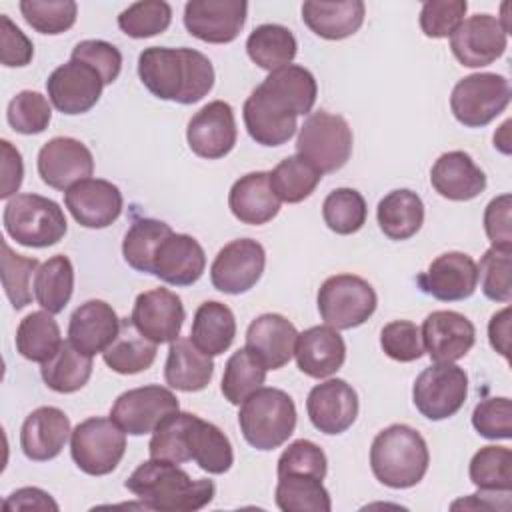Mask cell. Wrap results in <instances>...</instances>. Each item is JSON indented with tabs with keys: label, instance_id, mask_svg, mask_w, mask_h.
Here are the masks:
<instances>
[{
	"label": "cell",
	"instance_id": "6da1fadb",
	"mask_svg": "<svg viewBox=\"0 0 512 512\" xmlns=\"http://www.w3.org/2000/svg\"><path fill=\"white\" fill-rule=\"evenodd\" d=\"M138 76L150 94L178 104H194L214 86L212 62L194 48H144Z\"/></svg>",
	"mask_w": 512,
	"mask_h": 512
},
{
	"label": "cell",
	"instance_id": "7a4b0ae2",
	"mask_svg": "<svg viewBox=\"0 0 512 512\" xmlns=\"http://www.w3.org/2000/svg\"><path fill=\"white\" fill-rule=\"evenodd\" d=\"M144 508L160 512H194L208 506L216 486L208 478H192L178 464L150 458L124 484Z\"/></svg>",
	"mask_w": 512,
	"mask_h": 512
},
{
	"label": "cell",
	"instance_id": "3957f363",
	"mask_svg": "<svg viewBox=\"0 0 512 512\" xmlns=\"http://www.w3.org/2000/svg\"><path fill=\"white\" fill-rule=\"evenodd\" d=\"M430 464L426 440L408 424H392L376 434L370 446V468L388 488L416 486Z\"/></svg>",
	"mask_w": 512,
	"mask_h": 512
},
{
	"label": "cell",
	"instance_id": "277c9868",
	"mask_svg": "<svg viewBox=\"0 0 512 512\" xmlns=\"http://www.w3.org/2000/svg\"><path fill=\"white\" fill-rule=\"evenodd\" d=\"M238 424L244 440L256 450L282 446L296 428L294 400L280 388H258L242 404Z\"/></svg>",
	"mask_w": 512,
	"mask_h": 512
},
{
	"label": "cell",
	"instance_id": "5b68a950",
	"mask_svg": "<svg viewBox=\"0 0 512 512\" xmlns=\"http://www.w3.org/2000/svg\"><path fill=\"white\" fill-rule=\"evenodd\" d=\"M4 230L18 244L28 248H48L58 244L68 222L64 210L40 194H16L4 206Z\"/></svg>",
	"mask_w": 512,
	"mask_h": 512
},
{
	"label": "cell",
	"instance_id": "8992f818",
	"mask_svg": "<svg viewBox=\"0 0 512 512\" xmlns=\"http://www.w3.org/2000/svg\"><path fill=\"white\" fill-rule=\"evenodd\" d=\"M320 318L336 328L350 330L364 324L378 306V296L368 280L356 274H336L322 282L316 296Z\"/></svg>",
	"mask_w": 512,
	"mask_h": 512
},
{
	"label": "cell",
	"instance_id": "52a82bcc",
	"mask_svg": "<svg viewBox=\"0 0 512 512\" xmlns=\"http://www.w3.org/2000/svg\"><path fill=\"white\" fill-rule=\"evenodd\" d=\"M352 130L348 122L326 110L308 114L296 140L298 156L316 166L322 174L340 170L352 154Z\"/></svg>",
	"mask_w": 512,
	"mask_h": 512
},
{
	"label": "cell",
	"instance_id": "ba28073f",
	"mask_svg": "<svg viewBox=\"0 0 512 512\" xmlns=\"http://www.w3.org/2000/svg\"><path fill=\"white\" fill-rule=\"evenodd\" d=\"M510 82L496 72H476L456 82L450 94L454 118L468 128H482L510 104Z\"/></svg>",
	"mask_w": 512,
	"mask_h": 512
},
{
	"label": "cell",
	"instance_id": "9c48e42d",
	"mask_svg": "<svg viewBox=\"0 0 512 512\" xmlns=\"http://www.w3.org/2000/svg\"><path fill=\"white\" fill-rule=\"evenodd\" d=\"M124 452L126 432L112 418H86L70 434L72 460L90 476H106L116 470Z\"/></svg>",
	"mask_w": 512,
	"mask_h": 512
},
{
	"label": "cell",
	"instance_id": "30bf717a",
	"mask_svg": "<svg viewBox=\"0 0 512 512\" xmlns=\"http://www.w3.org/2000/svg\"><path fill=\"white\" fill-rule=\"evenodd\" d=\"M250 138L262 146H282L296 132V106L264 80L246 98L242 108Z\"/></svg>",
	"mask_w": 512,
	"mask_h": 512
},
{
	"label": "cell",
	"instance_id": "8fae6325",
	"mask_svg": "<svg viewBox=\"0 0 512 512\" xmlns=\"http://www.w3.org/2000/svg\"><path fill=\"white\" fill-rule=\"evenodd\" d=\"M468 374L452 364H432L424 368L412 386V402L428 420H446L454 416L466 402Z\"/></svg>",
	"mask_w": 512,
	"mask_h": 512
},
{
	"label": "cell",
	"instance_id": "7c38bea8",
	"mask_svg": "<svg viewBox=\"0 0 512 512\" xmlns=\"http://www.w3.org/2000/svg\"><path fill=\"white\" fill-rule=\"evenodd\" d=\"M176 410H180V404L170 388L148 384L122 392L110 408V418L126 434L144 436L154 432L156 426Z\"/></svg>",
	"mask_w": 512,
	"mask_h": 512
},
{
	"label": "cell",
	"instance_id": "4fadbf2b",
	"mask_svg": "<svg viewBox=\"0 0 512 512\" xmlns=\"http://www.w3.org/2000/svg\"><path fill=\"white\" fill-rule=\"evenodd\" d=\"M266 266V252L252 238H238L218 250L212 266V286L224 294L248 292L260 280Z\"/></svg>",
	"mask_w": 512,
	"mask_h": 512
},
{
	"label": "cell",
	"instance_id": "5bb4252c",
	"mask_svg": "<svg viewBox=\"0 0 512 512\" xmlns=\"http://www.w3.org/2000/svg\"><path fill=\"white\" fill-rule=\"evenodd\" d=\"M508 46V32L498 16L474 14L460 22L450 36V50L462 66L482 68L498 60Z\"/></svg>",
	"mask_w": 512,
	"mask_h": 512
},
{
	"label": "cell",
	"instance_id": "9a60e30c",
	"mask_svg": "<svg viewBox=\"0 0 512 512\" xmlns=\"http://www.w3.org/2000/svg\"><path fill=\"white\" fill-rule=\"evenodd\" d=\"M246 12L244 0H190L184 6V26L202 42L228 44L244 28Z\"/></svg>",
	"mask_w": 512,
	"mask_h": 512
},
{
	"label": "cell",
	"instance_id": "2e32d148",
	"mask_svg": "<svg viewBox=\"0 0 512 512\" xmlns=\"http://www.w3.org/2000/svg\"><path fill=\"white\" fill-rule=\"evenodd\" d=\"M104 82L100 74L78 60L58 66L46 80L52 106L62 114H84L96 106L102 96Z\"/></svg>",
	"mask_w": 512,
	"mask_h": 512
},
{
	"label": "cell",
	"instance_id": "e0dca14e",
	"mask_svg": "<svg viewBox=\"0 0 512 512\" xmlns=\"http://www.w3.org/2000/svg\"><path fill=\"white\" fill-rule=\"evenodd\" d=\"M238 138L232 106L212 100L202 106L188 122L186 140L190 150L206 160H218L232 152Z\"/></svg>",
	"mask_w": 512,
	"mask_h": 512
},
{
	"label": "cell",
	"instance_id": "ac0fdd59",
	"mask_svg": "<svg viewBox=\"0 0 512 512\" xmlns=\"http://www.w3.org/2000/svg\"><path fill=\"white\" fill-rule=\"evenodd\" d=\"M38 174L42 182L54 190H68L72 184L90 178L94 158L86 144L70 136L48 140L38 152Z\"/></svg>",
	"mask_w": 512,
	"mask_h": 512
},
{
	"label": "cell",
	"instance_id": "d6986e66",
	"mask_svg": "<svg viewBox=\"0 0 512 512\" xmlns=\"http://www.w3.org/2000/svg\"><path fill=\"white\" fill-rule=\"evenodd\" d=\"M132 322L154 344H170L178 338L186 312L180 296L168 288H152L136 296Z\"/></svg>",
	"mask_w": 512,
	"mask_h": 512
},
{
	"label": "cell",
	"instance_id": "ffe728a7",
	"mask_svg": "<svg viewBox=\"0 0 512 512\" xmlns=\"http://www.w3.org/2000/svg\"><path fill=\"white\" fill-rule=\"evenodd\" d=\"M306 412L312 426L322 434H342L358 416V394L346 380L330 378L310 390Z\"/></svg>",
	"mask_w": 512,
	"mask_h": 512
},
{
	"label": "cell",
	"instance_id": "44dd1931",
	"mask_svg": "<svg viewBox=\"0 0 512 512\" xmlns=\"http://www.w3.org/2000/svg\"><path fill=\"white\" fill-rule=\"evenodd\" d=\"M64 204L84 228H106L122 214L124 198L116 184L102 178H84L64 192Z\"/></svg>",
	"mask_w": 512,
	"mask_h": 512
},
{
	"label": "cell",
	"instance_id": "7402d4cb",
	"mask_svg": "<svg viewBox=\"0 0 512 512\" xmlns=\"http://www.w3.org/2000/svg\"><path fill=\"white\" fill-rule=\"evenodd\" d=\"M424 352L440 364L464 358L476 342L474 324L460 312L436 310L426 316L420 328Z\"/></svg>",
	"mask_w": 512,
	"mask_h": 512
},
{
	"label": "cell",
	"instance_id": "603a6c76",
	"mask_svg": "<svg viewBox=\"0 0 512 512\" xmlns=\"http://www.w3.org/2000/svg\"><path fill=\"white\" fill-rule=\"evenodd\" d=\"M422 292L442 302L466 300L478 286V268L464 252H444L436 256L428 270L416 278Z\"/></svg>",
	"mask_w": 512,
	"mask_h": 512
},
{
	"label": "cell",
	"instance_id": "cb8c5ba5",
	"mask_svg": "<svg viewBox=\"0 0 512 512\" xmlns=\"http://www.w3.org/2000/svg\"><path fill=\"white\" fill-rule=\"evenodd\" d=\"M206 268L200 242L188 234H168L152 258V274L170 286H192Z\"/></svg>",
	"mask_w": 512,
	"mask_h": 512
},
{
	"label": "cell",
	"instance_id": "d4e9b609",
	"mask_svg": "<svg viewBox=\"0 0 512 512\" xmlns=\"http://www.w3.org/2000/svg\"><path fill=\"white\" fill-rule=\"evenodd\" d=\"M298 330L282 314H262L254 318L246 330V348L266 366V370H278L286 366L296 348Z\"/></svg>",
	"mask_w": 512,
	"mask_h": 512
},
{
	"label": "cell",
	"instance_id": "484cf974",
	"mask_svg": "<svg viewBox=\"0 0 512 512\" xmlns=\"http://www.w3.org/2000/svg\"><path fill=\"white\" fill-rule=\"evenodd\" d=\"M432 188L448 200L466 202L486 188L484 170L464 150H450L438 156L430 170Z\"/></svg>",
	"mask_w": 512,
	"mask_h": 512
},
{
	"label": "cell",
	"instance_id": "4316f807",
	"mask_svg": "<svg viewBox=\"0 0 512 512\" xmlns=\"http://www.w3.org/2000/svg\"><path fill=\"white\" fill-rule=\"evenodd\" d=\"M70 434V420L60 408L40 406L26 416L20 428V446L26 458L46 462L62 452Z\"/></svg>",
	"mask_w": 512,
	"mask_h": 512
},
{
	"label": "cell",
	"instance_id": "83f0119b",
	"mask_svg": "<svg viewBox=\"0 0 512 512\" xmlns=\"http://www.w3.org/2000/svg\"><path fill=\"white\" fill-rule=\"evenodd\" d=\"M294 358L302 374L310 378H328L336 374L346 360V344L332 326H312L298 334Z\"/></svg>",
	"mask_w": 512,
	"mask_h": 512
},
{
	"label": "cell",
	"instance_id": "f1b7e54d",
	"mask_svg": "<svg viewBox=\"0 0 512 512\" xmlns=\"http://www.w3.org/2000/svg\"><path fill=\"white\" fill-rule=\"evenodd\" d=\"M120 330V318L104 300H88L80 304L68 322V340L84 354L104 352Z\"/></svg>",
	"mask_w": 512,
	"mask_h": 512
},
{
	"label": "cell",
	"instance_id": "f546056e",
	"mask_svg": "<svg viewBox=\"0 0 512 512\" xmlns=\"http://www.w3.org/2000/svg\"><path fill=\"white\" fill-rule=\"evenodd\" d=\"M228 206L242 224L260 226L270 222L280 212V200L270 186V172L240 176L228 192Z\"/></svg>",
	"mask_w": 512,
	"mask_h": 512
},
{
	"label": "cell",
	"instance_id": "4dcf8cb0",
	"mask_svg": "<svg viewBox=\"0 0 512 512\" xmlns=\"http://www.w3.org/2000/svg\"><path fill=\"white\" fill-rule=\"evenodd\" d=\"M364 14L366 6L362 0H308L302 4L304 24L324 40H344L356 34L364 22Z\"/></svg>",
	"mask_w": 512,
	"mask_h": 512
},
{
	"label": "cell",
	"instance_id": "1f68e13d",
	"mask_svg": "<svg viewBox=\"0 0 512 512\" xmlns=\"http://www.w3.org/2000/svg\"><path fill=\"white\" fill-rule=\"evenodd\" d=\"M212 374V356L196 348L190 338H176L170 342L164 364V380L170 388L180 392H200L210 384Z\"/></svg>",
	"mask_w": 512,
	"mask_h": 512
},
{
	"label": "cell",
	"instance_id": "d6a6232c",
	"mask_svg": "<svg viewBox=\"0 0 512 512\" xmlns=\"http://www.w3.org/2000/svg\"><path fill=\"white\" fill-rule=\"evenodd\" d=\"M186 450L190 460L208 474H224L234 464V452L228 436L216 424L202 420L192 412L186 424Z\"/></svg>",
	"mask_w": 512,
	"mask_h": 512
},
{
	"label": "cell",
	"instance_id": "836d02e7",
	"mask_svg": "<svg viewBox=\"0 0 512 512\" xmlns=\"http://www.w3.org/2000/svg\"><path fill=\"white\" fill-rule=\"evenodd\" d=\"M234 336H236V318L226 304L218 300H208L196 308L190 340L204 354L208 356L224 354L232 346Z\"/></svg>",
	"mask_w": 512,
	"mask_h": 512
},
{
	"label": "cell",
	"instance_id": "e575fe53",
	"mask_svg": "<svg viewBox=\"0 0 512 512\" xmlns=\"http://www.w3.org/2000/svg\"><path fill=\"white\" fill-rule=\"evenodd\" d=\"M376 220L390 240H408L424 224V202L408 188L392 190L378 202Z\"/></svg>",
	"mask_w": 512,
	"mask_h": 512
},
{
	"label": "cell",
	"instance_id": "d590c367",
	"mask_svg": "<svg viewBox=\"0 0 512 512\" xmlns=\"http://www.w3.org/2000/svg\"><path fill=\"white\" fill-rule=\"evenodd\" d=\"M106 366L118 374H138L156 360V344L134 326L132 318H120V330L114 342L102 352Z\"/></svg>",
	"mask_w": 512,
	"mask_h": 512
},
{
	"label": "cell",
	"instance_id": "8d00e7d4",
	"mask_svg": "<svg viewBox=\"0 0 512 512\" xmlns=\"http://www.w3.org/2000/svg\"><path fill=\"white\" fill-rule=\"evenodd\" d=\"M40 374L44 384L58 394L78 392L92 376V356L80 352L70 340H66L50 360L42 362Z\"/></svg>",
	"mask_w": 512,
	"mask_h": 512
},
{
	"label": "cell",
	"instance_id": "74e56055",
	"mask_svg": "<svg viewBox=\"0 0 512 512\" xmlns=\"http://www.w3.org/2000/svg\"><path fill=\"white\" fill-rule=\"evenodd\" d=\"M296 50L298 44L292 30L282 24H260L246 40L248 58L268 72L288 66L294 60Z\"/></svg>",
	"mask_w": 512,
	"mask_h": 512
},
{
	"label": "cell",
	"instance_id": "f35d334b",
	"mask_svg": "<svg viewBox=\"0 0 512 512\" xmlns=\"http://www.w3.org/2000/svg\"><path fill=\"white\" fill-rule=\"evenodd\" d=\"M74 290V268L68 256L56 254L42 262L34 274V298L50 314L66 308Z\"/></svg>",
	"mask_w": 512,
	"mask_h": 512
},
{
	"label": "cell",
	"instance_id": "ab89813d",
	"mask_svg": "<svg viewBox=\"0 0 512 512\" xmlns=\"http://www.w3.org/2000/svg\"><path fill=\"white\" fill-rule=\"evenodd\" d=\"M276 506L284 512H330L332 500L322 478L312 474L278 476L274 490Z\"/></svg>",
	"mask_w": 512,
	"mask_h": 512
},
{
	"label": "cell",
	"instance_id": "60d3db41",
	"mask_svg": "<svg viewBox=\"0 0 512 512\" xmlns=\"http://www.w3.org/2000/svg\"><path fill=\"white\" fill-rule=\"evenodd\" d=\"M60 326L50 312L38 310L24 316L16 330V350L30 362H46L60 348Z\"/></svg>",
	"mask_w": 512,
	"mask_h": 512
},
{
	"label": "cell",
	"instance_id": "b9f144b4",
	"mask_svg": "<svg viewBox=\"0 0 512 512\" xmlns=\"http://www.w3.org/2000/svg\"><path fill=\"white\" fill-rule=\"evenodd\" d=\"M322 180V172L302 156L280 160L270 172V186L280 202L298 204L306 200Z\"/></svg>",
	"mask_w": 512,
	"mask_h": 512
},
{
	"label": "cell",
	"instance_id": "7bdbcfd3",
	"mask_svg": "<svg viewBox=\"0 0 512 512\" xmlns=\"http://www.w3.org/2000/svg\"><path fill=\"white\" fill-rule=\"evenodd\" d=\"M264 382L266 366L244 346L228 358L220 390L230 404L240 406L252 392L262 388Z\"/></svg>",
	"mask_w": 512,
	"mask_h": 512
},
{
	"label": "cell",
	"instance_id": "ee69618b",
	"mask_svg": "<svg viewBox=\"0 0 512 512\" xmlns=\"http://www.w3.org/2000/svg\"><path fill=\"white\" fill-rule=\"evenodd\" d=\"M174 230L156 218L134 220L122 240V256L126 264L138 272L152 274V258L158 244Z\"/></svg>",
	"mask_w": 512,
	"mask_h": 512
},
{
	"label": "cell",
	"instance_id": "f6af8a7d",
	"mask_svg": "<svg viewBox=\"0 0 512 512\" xmlns=\"http://www.w3.org/2000/svg\"><path fill=\"white\" fill-rule=\"evenodd\" d=\"M470 480L480 490L510 492L512 490V452L506 446L480 448L468 468Z\"/></svg>",
	"mask_w": 512,
	"mask_h": 512
},
{
	"label": "cell",
	"instance_id": "bcb514c9",
	"mask_svg": "<svg viewBox=\"0 0 512 512\" xmlns=\"http://www.w3.org/2000/svg\"><path fill=\"white\" fill-rule=\"evenodd\" d=\"M366 216V200L354 188H336L322 202L324 224L340 236L358 232L366 224Z\"/></svg>",
	"mask_w": 512,
	"mask_h": 512
},
{
	"label": "cell",
	"instance_id": "7dc6e473",
	"mask_svg": "<svg viewBox=\"0 0 512 512\" xmlns=\"http://www.w3.org/2000/svg\"><path fill=\"white\" fill-rule=\"evenodd\" d=\"M172 22V8L164 0L134 2L118 14V28L130 38H150L162 34Z\"/></svg>",
	"mask_w": 512,
	"mask_h": 512
},
{
	"label": "cell",
	"instance_id": "c3c4849f",
	"mask_svg": "<svg viewBox=\"0 0 512 512\" xmlns=\"http://www.w3.org/2000/svg\"><path fill=\"white\" fill-rule=\"evenodd\" d=\"M264 82L286 96L298 110V114H308L314 108L318 96V84L314 74L298 64H288L272 70Z\"/></svg>",
	"mask_w": 512,
	"mask_h": 512
},
{
	"label": "cell",
	"instance_id": "681fc988",
	"mask_svg": "<svg viewBox=\"0 0 512 512\" xmlns=\"http://www.w3.org/2000/svg\"><path fill=\"white\" fill-rule=\"evenodd\" d=\"M24 20L40 34H62L76 22L78 6L72 0H22Z\"/></svg>",
	"mask_w": 512,
	"mask_h": 512
},
{
	"label": "cell",
	"instance_id": "f907efd6",
	"mask_svg": "<svg viewBox=\"0 0 512 512\" xmlns=\"http://www.w3.org/2000/svg\"><path fill=\"white\" fill-rule=\"evenodd\" d=\"M36 258L16 254L8 242H2V288L14 310H22L32 302L30 278L38 270Z\"/></svg>",
	"mask_w": 512,
	"mask_h": 512
},
{
	"label": "cell",
	"instance_id": "816d5d0a",
	"mask_svg": "<svg viewBox=\"0 0 512 512\" xmlns=\"http://www.w3.org/2000/svg\"><path fill=\"white\" fill-rule=\"evenodd\" d=\"M478 280L484 296L494 302L512 300V250L490 246L480 258Z\"/></svg>",
	"mask_w": 512,
	"mask_h": 512
},
{
	"label": "cell",
	"instance_id": "f5cc1de1",
	"mask_svg": "<svg viewBox=\"0 0 512 512\" xmlns=\"http://www.w3.org/2000/svg\"><path fill=\"white\" fill-rule=\"evenodd\" d=\"M188 416H190V412L176 410L156 426V430L152 432L150 444H148L150 458L168 460L174 464L190 462V456L186 450Z\"/></svg>",
	"mask_w": 512,
	"mask_h": 512
},
{
	"label": "cell",
	"instance_id": "db71d44e",
	"mask_svg": "<svg viewBox=\"0 0 512 512\" xmlns=\"http://www.w3.org/2000/svg\"><path fill=\"white\" fill-rule=\"evenodd\" d=\"M6 118H8V124L18 134L30 136V134H40L48 128L52 110L46 96L34 90H22L10 100Z\"/></svg>",
	"mask_w": 512,
	"mask_h": 512
},
{
	"label": "cell",
	"instance_id": "11a10c76",
	"mask_svg": "<svg viewBox=\"0 0 512 512\" xmlns=\"http://www.w3.org/2000/svg\"><path fill=\"white\" fill-rule=\"evenodd\" d=\"M380 346L396 362H414L424 354L420 328L410 320L388 322L380 332Z\"/></svg>",
	"mask_w": 512,
	"mask_h": 512
},
{
	"label": "cell",
	"instance_id": "9f6ffc18",
	"mask_svg": "<svg viewBox=\"0 0 512 512\" xmlns=\"http://www.w3.org/2000/svg\"><path fill=\"white\" fill-rule=\"evenodd\" d=\"M474 430L488 440L512 438V402L506 396L486 398L472 412Z\"/></svg>",
	"mask_w": 512,
	"mask_h": 512
},
{
	"label": "cell",
	"instance_id": "6f0895ef",
	"mask_svg": "<svg viewBox=\"0 0 512 512\" xmlns=\"http://www.w3.org/2000/svg\"><path fill=\"white\" fill-rule=\"evenodd\" d=\"M466 0H432L420 8V28L428 38H448L464 20Z\"/></svg>",
	"mask_w": 512,
	"mask_h": 512
},
{
	"label": "cell",
	"instance_id": "680465c9",
	"mask_svg": "<svg viewBox=\"0 0 512 512\" xmlns=\"http://www.w3.org/2000/svg\"><path fill=\"white\" fill-rule=\"evenodd\" d=\"M328 460L324 450L312 440H296L278 458V476L284 474H312L324 480Z\"/></svg>",
	"mask_w": 512,
	"mask_h": 512
},
{
	"label": "cell",
	"instance_id": "91938a15",
	"mask_svg": "<svg viewBox=\"0 0 512 512\" xmlns=\"http://www.w3.org/2000/svg\"><path fill=\"white\" fill-rule=\"evenodd\" d=\"M70 58L92 66L100 74L104 86L112 84L122 70L120 50L106 40H82L72 48Z\"/></svg>",
	"mask_w": 512,
	"mask_h": 512
},
{
	"label": "cell",
	"instance_id": "94428289",
	"mask_svg": "<svg viewBox=\"0 0 512 512\" xmlns=\"http://www.w3.org/2000/svg\"><path fill=\"white\" fill-rule=\"evenodd\" d=\"M512 196L500 194L492 198L484 210V232L494 248L512 250Z\"/></svg>",
	"mask_w": 512,
	"mask_h": 512
},
{
	"label": "cell",
	"instance_id": "6125c7cd",
	"mask_svg": "<svg viewBox=\"0 0 512 512\" xmlns=\"http://www.w3.org/2000/svg\"><path fill=\"white\" fill-rule=\"evenodd\" d=\"M34 56L32 40L6 16L0 14V60L8 68L26 66Z\"/></svg>",
	"mask_w": 512,
	"mask_h": 512
},
{
	"label": "cell",
	"instance_id": "be15d7a7",
	"mask_svg": "<svg viewBox=\"0 0 512 512\" xmlns=\"http://www.w3.org/2000/svg\"><path fill=\"white\" fill-rule=\"evenodd\" d=\"M2 184H0V198H10L18 192L24 176V164L20 152L8 142L2 140Z\"/></svg>",
	"mask_w": 512,
	"mask_h": 512
},
{
	"label": "cell",
	"instance_id": "e7e4bbea",
	"mask_svg": "<svg viewBox=\"0 0 512 512\" xmlns=\"http://www.w3.org/2000/svg\"><path fill=\"white\" fill-rule=\"evenodd\" d=\"M4 510H52L58 512V504L50 498L48 492L26 486L14 490L6 500H4Z\"/></svg>",
	"mask_w": 512,
	"mask_h": 512
},
{
	"label": "cell",
	"instance_id": "03108f58",
	"mask_svg": "<svg viewBox=\"0 0 512 512\" xmlns=\"http://www.w3.org/2000/svg\"><path fill=\"white\" fill-rule=\"evenodd\" d=\"M488 338H490V346L498 354L508 358V352H510V308L508 306L490 318Z\"/></svg>",
	"mask_w": 512,
	"mask_h": 512
},
{
	"label": "cell",
	"instance_id": "003e7915",
	"mask_svg": "<svg viewBox=\"0 0 512 512\" xmlns=\"http://www.w3.org/2000/svg\"><path fill=\"white\" fill-rule=\"evenodd\" d=\"M512 120H506L500 130L494 134V146H498L504 154H510V138H508V130H510Z\"/></svg>",
	"mask_w": 512,
	"mask_h": 512
}]
</instances>
